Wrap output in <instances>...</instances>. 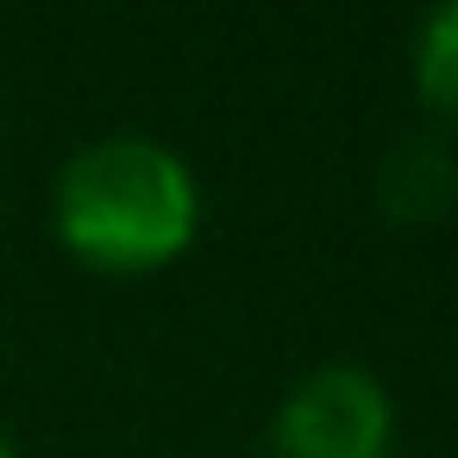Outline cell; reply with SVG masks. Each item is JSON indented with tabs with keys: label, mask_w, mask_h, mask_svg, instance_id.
<instances>
[{
	"label": "cell",
	"mask_w": 458,
	"mask_h": 458,
	"mask_svg": "<svg viewBox=\"0 0 458 458\" xmlns=\"http://www.w3.org/2000/svg\"><path fill=\"white\" fill-rule=\"evenodd\" d=\"M408 76L439 120H458V0H439L433 13H420L408 38Z\"/></svg>",
	"instance_id": "277c9868"
},
{
	"label": "cell",
	"mask_w": 458,
	"mask_h": 458,
	"mask_svg": "<svg viewBox=\"0 0 458 458\" xmlns=\"http://www.w3.org/2000/svg\"><path fill=\"white\" fill-rule=\"evenodd\" d=\"M270 458H389L395 452V395L364 364H314L301 370L264 433Z\"/></svg>",
	"instance_id": "7a4b0ae2"
},
{
	"label": "cell",
	"mask_w": 458,
	"mask_h": 458,
	"mask_svg": "<svg viewBox=\"0 0 458 458\" xmlns=\"http://www.w3.org/2000/svg\"><path fill=\"white\" fill-rule=\"evenodd\" d=\"M0 458H20V445L7 439V427H0Z\"/></svg>",
	"instance_id": "5b68a950"
},
{
	"label": "cell",
	"mask_w": 458,
	"mask_h": 458,
	"mask_svg": "<svg viewBox=\"0 0 458 458\" xmlns=\"http://www.w3.org/2000/svg\"><path fill=\"white\" fill-rule=\"evenodd\" d=\"M51 233L64 251L107 276L176 264L201 233L195 164L151 132H101L76 145L51 182Z\"/></svg>",
	"instance_id": "6da1fadb"
},
{
	"label": "cell",
	"mask_w": 458,
	"mask_h": 458,
	"mask_svg": "<svg viewBox=\"0 0 458 458\" xmlns=\"http://www.w3.org/2000/svg\"><path fill=\"white\" fill-rule=\"evenodd\" d=\"M452 195H458V157L445 139L427 132L395 139L389 157L377 164V201L389 220H433L452 208Z\"/></svg>",
	"instance_id": "3957f363"
}]
</instances>
